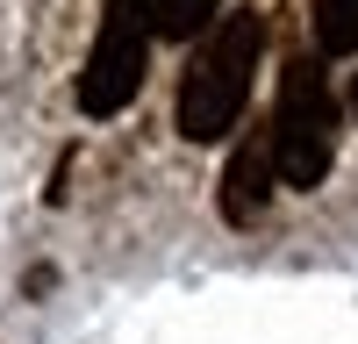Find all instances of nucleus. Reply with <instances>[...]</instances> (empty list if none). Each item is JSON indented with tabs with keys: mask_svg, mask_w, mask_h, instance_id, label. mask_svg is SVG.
<instances>
[{
	"mask_svg": "<svg viewBox=\"0 0 358 344\" xmlns=\"http://www.w3.org/2000/svg\"><path fill=\"white\" fill-rule=\"evenodd\" d=\"M258 43H265L258 15H222L215 29H208V43L194 50L187 79H179V136L187 143H215V136L236 129V115H244V101H251Z\"/></svg>",
	"mask_w": 358,
	"mask_h": 344,
	"instance_id": "nucleus-1",
	"label": "nucleus"
},
{
	"mask_svg": "<svg viewBox=\"0 0 358 344\" xmlns=\"http://www.w3.org/2000/svg\"><path fill=\"white\" fill-rule=\"evenodd\" d=\"M337 158V94L322 79L315 57H294L280 79V108H273V172L280 187H322Z\"/></svg>",
	"mask_w": 358,
	"mask_h": 344,
	"instance_id": "nucleus-2",
	"label": "nucleus"
},
{
	"mask_svg": "<svg viewBox=\"0 0 358 344\" xmlns=\"http://www.w3.org/2000/svg\"><path fill=\"white\" fill-rule=\"evenodd\" d=\"M151 0H108L101 29H94V50H86V72H79V108L108 122L122 115L143 86V57H151Z\"/></svg>",
	"mask_w": 358,
	"mask_h": 344,
	"instance_id": "nucleus-3",
	"label": "nucleus"
},
{
	"mask_svg": "<svg viewBox=\"0 0 358 344\" xmlns=\"http://www.w3.org/2000/svg\"><path fill=\"white\" fill-rule=\"evenodd\" d=\"M273 187H280V172H273V129H251L229 151V165H222V222H236V229L265 222Z\"/></svg>",
	"mask_w": 358,
	"mask_h": 344,
	"instance_id": "nucleus-4",
	"label": "nucleus"
},
{
	"mask_svg": "<svg viewBox=\"0 0 358 344\" xmlns=\"http://www.w3.org/2000/svg\"><path fill=\"white\" fill-rule=\"evenodd\" d=\"M308 29L322 57H351L358 50V0H308Z\"/></svg>",
	"mask_w": 358,
	"mask_h": 344,
	"instance_id": "nucleus-5",
	"label": "nucleus"
},
{
	"mask_svg": "<svg viewBox=\"0 0 358 344\" xmlns=\"http://www.w3.org/2000/svg\"><path fill=\"white\" fill-rule=\"evenodd\" d=\"M215 8L222 0H151V15H158V36H201V29H215Z\"/></svg>",
	"mask_w": 358,
	"mask_h": 344,
	"instance_id": "nucleus-6",
	"label": "nucleus"
},
{
	"mask_svg": "<svg viewBox=\"0 0 358 344\" xmlns=\"http://www.w3.org/2000/svg\"><path fill=\"white\" fill-rule=\"evenodd\" d=\"M351 108H358V86H351Z\"/></svg>",
	"mask_w": 358,
	"mask_h": 344,
	"instance_id": "nucleus-7",
	"label": "nucleus"
}]
</instances>
